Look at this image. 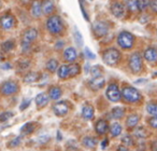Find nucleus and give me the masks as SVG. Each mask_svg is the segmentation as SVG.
<instances>
[{
    "label": "nucleus",
    "mask_w": 157,
    "mask_h": 151,
    "mask_svg": "<svg viewBox=\"0 0 157 151\" xmlns=\"http://www.w3.org/2000/svg\"><path fill=\"white\" fill-rule=\"evenodd\" d=\"M144 58L148 63H155L157 62V49L154 46H148L144 51Z\"/></svg>",
    "instance_id": "f3484780"
},
{
    "label": "nucleus",
    "mask_w": 157,
    "mask_h": 151,
    "mask_svg": "<svg viewBox=\"0 0 157 151\" xmlns=\"http://www.w3.org/2000/svg\"><path fill=\"white\" fill-rule=\"evenodd\" d=\"M94 116V108L90 105H85L82 108V117L86 120H90Z\"/></svg>",
    "instance_id": "a878e982"
},
{
    "label": "nucleus",
    "mask_w": 157,
    "mask_h": 151,
    "mask_svg": "<svg viewBox=\"0 0 157 151\" xmlns=\"http://www.w3.org/2000/svg\"><path fill=\"white\" fill-rule=\"evenodd\" d=\"M151 149H152V151H157V140H155V141L152 142Z\"/></svg>",
    "instance_id": "49530a36"
},
{
    "label": "nucleus",
    "mask_w": 157,
    "mask_h": 151,
    "mask_svg": "<svg viewBox=\"0 0 157 151\" xmlns=\"http://www.w3.org/2000/svg\"><path fill=\"white\" fill-rule=\"evenodd\" d=\"M30 13L31 16L35 18H39L40 16L43 13V10H42V3L38 0H33V3L30 6Z\"/></svg>",
    "instance_id": "2eb2a0df"
},
{
    "label": "nucleus",
    "mask_w": 157,
    "mask_h": 151,
    "mask_svg": "<svg viewBox=\"0 0 157 151\" xmlns=\"http://www.w3.org/2000/svg\"><path fill=\"white\" fill-rule=\"evenodd\" d=\"M28 67H29V61H27V59H21L18 62V68H20V70L27 69Z\"/></svg>",
    "instance_id": "a19ab883"
},
{
    "label": "nucleus",
    "mask_w": 157,
    "mask_h": 151,
    "mask_svg": "<svg viewBox=\"0 0 157 151\" xmlns=\"http://www.w3.org/2000/svg\"><path fill=\"white\" fill-rule=\"evenodd\" d=\"M133 136H135L137 139H144L147 136V132L144 127H138L133 131Z\"/></svg>",
    "instance_id": "7c9ffc66"
},
{
    "label": "nucleus",
    "mask_w": 157,
    "mask_h": 151,
    "mask_svg": "<svg viewBox=\"0 0 157 151\" xmlns=\"http://www.w3.org/2000/svg\"><path fill=\"white\" fill-rule=\"evenodd\" d=\"M18 92V84L15 81L8 80L1 84V94L3 96H11Z\"/></svg>",
    "instance_id": "423d86ee"
},
{
    "label": "nucleus",
    "mask_w": 157,
    "mask_h": 151,
    "mask_svg": "<svg viewBox=\"0 0 157 151\" xmlns=\"http://www.w3.org/2000/svg\"><path fill=\"white\" fill-rule=\"evenodd\" d=\"M1 68H2V69H5V70L10 69V68H11V64H9V63H6V64H3V65L1 66Z\"/></svg>",
    "instance_id": "09e8293b"
},
{
    "label": "nucleus",
    "mask_w": 157,
    "mask_h": 151,
    "mask_svg": "<svg viewBox=\"0 0 157 151\" xmlns=\"http://www.w3.org/2000/svg\"><path fill=\"white\" fill-rule=\"evenodd\" d=\"M122 98L127 103H138L141 101V93L132 86H124L122 90Z\"/></svg>",
    "instance_id": "f03ea898"
},
{
    "label": "nucleus",
    "mask_w": 157,
    "mask_h": 151,
    "mask_svg": "<svg viewBox=\"0 0 157 151\" xmlns=\"http://www.w3.org/2000/svg\"><path fill=\"white\" fill-rule=\"evenodd\" d=\"M126 9L130 12H137L139 9V0H126L125 1Z\"/></svg>",
    "instance_id": "b1692460"
},
{
    "label": "nucleus",
    "mask_w": 157,
    "mask_h": 151,
    "mask_svg": "<svg viewBox=\"0 0 157 151\" xmlns=\"http://www.w3.org/2000/svg\"><path fill=\"white\" fill-rule=\"evenodd\" d=\"M21 144V138L20 137H15L13 138L12 140H10L9 142H8V147H10V148H15V147L20 146Z\"/></svg>",
    "instance_id": "ea45409f"
},
{
    "label": "nucleus",
    "mask_w": 157,
    "mask_h": 151,
    "mask_svg": "<svg viewBox=\"0 0 157 151\" xmlns=\"http://www.w3.org/2000/svg\"><path fill=\"white\" fill-rule=\"evenodd\" d=\"M116 151H129V150L126 146H120V147H117V150Z\"/></svg>",
    "instance_id": "8fccbe9b"
},
{
    "label": "nucleus",
    "mask_w": 157,
    "mask_h": 151,
    "mask_svg": "<svg viewBox=\"0 0 157 151\" xmlns=\"http://www.w3.org/2000/svg\"><path fill=\"white\" fill-rule=\"evenodd\" d=\"M97 144H98V140L94 137H90V136H85V137L82 139V145L88 149H95Z\"/></svg>",
    "instance_id": "aec40b11"
},
{
    "label": "nucleus",
    "mask_w": 157,
    "mask_h": 151,
    "mask_svg": "<svg viewBox=\"0 0 157 151\" xmlns=\"http://www.w3.org/2000/svg\"><path fill=\"white\" fill-rule=\"evenodd\" d=\"M110 11L115 18H122L125 15V11H126V6L122 2H114L110 7Z\"/></svg>",
    "instance_id": "9d476101"
},
{
    "label": "nucleus",
    "mask_w": 157,
    "mask_h": 151,
    "mask_svg": "<svg viewBox=\"0 0 157 151\" xmlns=\"http://www.w3.org/2000/svg\"><path fill=\"white\" fill-rule=\"evenodd\" d=\"M76 58H78V52H76V50L74 48L69 46V48H67L63 51V59H65V62L72 64L76 61Z\"/></svg>",
    "instance_id": "f8f14e48"
},
{
    "label": "nucleus",
    "mask_w": 157,
    "mask_h": 151,
    "mask_svg": "<svg viewBox=\"0 0 157 151\" xmlns=\"http://www.w3.org/2000/svg\"><path fill=\"white\" fill-rule=\"evenodd\" d=\"M48 99L50 96L45 94V93H39V94L36 96V105H37L38 109H42L48 104Z\"/></svg>",
    "instance_id": "a211bd4d"
},
{
    "label": "nucleus",
    "mask_w": 157,
    "mask_h": 151,
    "mask_svg": "<svg viewBox=\"0 0 157 151\" xmlns=\"http://www.w3.org/2000/svg\"><path fill=\"white\" fill-rule=\"evenodd\" d=\"M93 33L97 38L105 37L109 33V24L107 22H103V21H97L93 25Z\"/></svg>",
    "instance_id": "6e6552de"
},
{
    "label": "nucleus",
    "mask_w": 157,
    "mask_h": 151,
    "mask_svg": "<svg viewBox=\"0 0 157 151\" xmlns=\"http://www.w3.org/2000/svg\"><path fill=\"white\" fill-rule=\"evenodd\" d=\"M124 114H125V110L121 107H115L111 110V117L113 119H116V120L122 119L124 117Z\"/></svg>",
    "instance_id": "c756f323"
},
{
    "label": "nucleus",
    "mask_w": 157,
    "mask_h": 151,
    "mask_svg": "<svg viewBox=\"0 0 157 151\" xmlns=\"http://www.w3.org/2000/svg\"><path fill=\"white\" fill-rule=\"evenodd\" d=\"M61 94H63V91H61V89L59 86L54 85L48 89V96H50V99H52V101H57L58 98H60Z\"/></svg>",
    "instance_id": "6ab92c4d"
},
{
    "label": "nucleus",
    "mask_w": 157,
    "mask_h": 151,
    "mask_svg": "<svg viewBox=\"0 0 157 151\" xmlns=\"http://www.w3.org/2000/svg\"><path fill=\"white\" fill-rule=\"evenodd\" d=\"M74 39H75L76 44H78V46H82V44H83V38H82L81 33L76 28H74Z\"/></svg>",
    "instance_id": "e433bc0d"
},
{
    "label": "nucleus",
    "mask_w": 157,
    "mask_h": 151,
    "mask_svg": "<svg viewBox=\"0 0 157 151\" xmlns=\"http://www.w3.org/2000/svg\"><path fill=\"white\" fill-rule=\"evenodd\" d=\"M95 129H96L98 135H105L110 131V126L105 120L99 119L96 122V124H95Z\"/></svg>",
    "instance_id": "4468645a"
},
{
    "label": "nucleus",
    "mask_w": 157,
    "mask_h": 151,
    "mask_svg": "<svg viewBox=\"0 0 157 151\" xmlns=\"http://www.w3.org/2000/svg\"><path fill=\"white\" fill-rule=\"evenodd\" d=\"M57 74L61 80L69 79V65H61L57 70Z\"/></svg>",
    "instance_id": "5701e85b"
},
{
    "label": "nucleus",
    "mask_w": 157,
    "mask_h": 151,
    "mask_svg": "<svg viewBox=\"0 0 157 151\" xmlns=\"http://www.w3.org/2000/svg\"><path fill=\"white\" fill-rule=\"evenodd\" d=\"M14 24H15V20L11 14L7 13L1 16V27L3 30H10L14 27Z\"/></svg>",
    "instance_id": "9b49d317"
},
{
    "label": "nucleus",
    "mask_w": 157,
    "mask_h": 151,
    "mask_svg": "<svg viewBox=\"0 0 157 151\" xmlns=\"http://www.w3.org/2000/svg\"><path fill=\"white\" fill-rule=\"evenodd\" d=\"M102 59L107 65L115 66L121 59V52L115 48H109L103 51Z\"/></svg>",
    "instance_id": "7ed1b4c3"
},
{
    "label": "nucleus",
    "mask_w": 157,
    "mask_h": 151,
    "mask_svg": "<svg viewBox=\"0 0 157 151\" xmlns=\"http://www.w3.org/2000/svg\"><path fill=\"white\" fill-rule=\"evenodd\" d=\"M151 10L154 13H157V0H152L151 1V6H150Z\"/></svg>",
    "instance_id": "c03bdc74"
},
{
    "label": "nucleus",
    "mask_w": 157,
    "mask_h": 151,
    "mask_svg": "<svg viewBox=\"0 0 157 151\" xmlns=\"http://www.w3.org/2000/svg\"><path fill=\"white\" fill-rule=\"evenodd\" d=\"M90 74H92L93 78L95 77H101L103 74V70L101 69L100 66H95V67H93L92 69H90Z\"/></svg>",
    "instance_id": "c9c22d12"
},
{
    "label": "nucleus",
    "mask_w": 157,
    "mask_h": 151,
    "mask_svg": "<svg viewBox=\"0 0 157 151\" xmlns=\"http://www.w3.org/2000/svg\"><path fill=\"white\" fill-rule=\"evenodd\" d=\"M69 110H70V105L66 101H57V103H55L53 105V111H54V113L57 117H65L69 112Z\"/></svg>",
    "instance_id": "1a4fd4ad"
},
{
    "label": "nucleus",
    "mask_w": 157,
    "mask_h": 151,
    "mask_svg": "<svg viewBox=\"0 0 157 151\" xmlns=\"http://www.w3.org/2000/svg\"><path fill=\"white\" fill-rule=\"evenodd\" d=\"M128 65H129L130 70L133 74H138V72L141 71L142 67H143V63H142V57H141V55H140V53L135 52L130 55Z\"/></svg>",
    "instance_id": "39448f33"
},
{
    "label": "nucleus",
    "mask_w": 157,
    "mask_h": 151,
    "mask_svg": "<svg viewBox=\"0 0 157 151\" xmlns=\"http://www.w3.org/2000/svg\"><path fill=\"white\" fill-rule=\"evenodd\" d=\"M122 142H123V145H124V146H126V147H132L133 145H135V142H133V138L131 137L130 135L123 136Z\"/></svg>",
    "instance_id": "f704fd0d"
},
{
    "label": "nucleus",
    "mask_w": 157,
    "mask_h": 151,
    "mask_svg": "<svg viewBox=\"0 0 157 151\" xmlns=\"http://www.w3.org/2000/svg\"><path fill=\"white\" fill-rule=\"evenodd\" d=\"M151 1L152 0H139V9L140 11H144L151 6Z\"/></svg>",
    "instance_id": "4c0bfd02"
},
{
    "label": "nucleus",
    "mask_w": 157,
    "mask_h": 151,
    "mask_svg": "<svg viewBox=\"0 0 157 151\" xmlns=\"http://www.w3.org/2000/svg\"><path fill=\"white\" fill-rule=\"evenodd\" d=\"M66 151H81V150L78 148H74V147H70V148H68Z\"/></svg>",
    "instance_id": "603ef678"
},
{
    "label": "nucleus",
    "mask_w": 157,
    "mask_h": 151,
    "mask_svg": "<svg viewBox=\"0 0 157 151\" xmlns=\"http://www.w3.org/2000/svg\"><path fill=\"white\" fill-rule=\"evenodd\" d=\"M35 129H36L35 123L29 122V123H26V124L21 129V132H22L23 135H29V134H31L35 131Z\"/></svg>",
    "instance_id": "2f4dec72"
},
{
    "label": "nucleus",
    "mask_w": 157,
    "mask_h": 151,
    "mask_svg": "<svg viewBox=\"0 0 157 151\" xmlns=\"http://www.w3.org/2000/svg\"><path fill=\"white\" fill-rule=\"evenodd\" d=\"M140 121V116L139 114H130L127 117L126 119V126L128 129H133L136 127V125L139 123Z\"/></svg>",
    "instance_id": "4be33fe9"
},
{
    "label": "nucleus",
    "mask_w": 157,
    "mask_h": 151,
    "mask_svg": "<svg viewBox=\"0 0 157 151\" xmlns=\"http://www.w3.org/2000/svg\"><path fill=\"white\" fill-rule=\"evenodd\" d=\"M147 121H148V124H150V126L152 127V129H157V116L151 117Z\"/></svg>",
    "instance_id": "79ce46f5"
},
{
    "label": "nucleus",
    "mask_w": 157,
    "mask_h": 151,
    "mask_svg": "<svg viewBox=\"0 0 157 151\" xmlns=\"http://www.w3.org/2000/svg\"><path fill=\"white\" fill-rule=\"evenodd\" d=\"M42 10H43V13L48 15V14L53 13L55 10V6L53 3L52 0H43L42 1Z\"/></svg>",
    "instance_id": "412c9836"
},
{
    "label": "nucleus",
    "mask_w": 157,
    "mask_h": 151,
    "mask_svg": "<svg viewBox=\"0 0 157 151\" xmlns=\"http://www.w3.org/2000/svg\"><path fill=\"white\" fill-rule=\"evenodd\" d=\"M14 41L12 40H8V41H5L1 46V49H2L3 52H10L14 49Z\"/></svg>",
    "instance_id": "72a5a7b5"
},
{
    "label": "nucleus",
    "mask_w": 157,
    "mask_h": 151,
    "mask_svg": "<svg viewBox=\"0 0 157 151\" xmlns=\"http://www.w3.org/2000/svg\"><path fill=\"white\" fill-rule=\"evenodd\" d=\"M39 80V74L35 71H29L25 74L24 77V82L25 83H33V82Z\"/></svg>",
    "instance_id": "393cba45"
},
{
    "label": "nucleus",
    "mask_w": 157,
    "mask_h": 151,
    "mask_svg": "<svg viewBox=\"0 0 157 151\" xmlns=\"http://www.w3.org/2000/svg\"><path fill=\"white\" fill-rule=\"evenodd\" d=\"M105 96L110 101H118L122 97V92L116 83H110L105 91Z\"/></svg>",
    "instance_id": "0eeeda50"
},
{
    "label": "nucleus",
    "mask_w": 157,
    "mask_h": 151,
    "mask_svg": "<svg viewBox=\"0 0 157 151\" xmlns=\"http://www.w3.org/2000/svg\"><path fill=\"white\" fill-rule=\"evenodd\" d=\"M80 71H81V66L78 64H69V78H73L75 76H78L80 74Z\"/></svg>",
    "instance_id": "cd10ccee"
},
{
    "label": "nucleus",
    "mask_w": 157,
    "mask_h": 151,
    "mask_svg": "<svg viewBox=\"0 0 157 151\" xmlns=\"http://www.w3.org/2000/svg\"><path fill=\"white\" fill-rule=\"evenodd\" d=\"M63 41H58L57 42V44H56V49H59V48H63Z\"/></svg>",
    "instance_id": "3c124183"
},
{
    "label": "nucleus",
    "mask_w": 157,
    "mask_h": 151,
    "mask_svg": "<svg viewBox=\"0 0 157 151\" xmlns=\"http://www.w3.org/2000/svg\"><path fill=\"white\" fill-rule=\"evenodd\" d=\"M135 43V37L129 31H122L117 36V44L124 50H128L133 46Z\"/></svg>",
    "instance_id": "20e7f679"
},
{
    "label": "nucleus",
    "mask_w": 157,
    "mask_h": 151,
    "mask_svg": "<svg viewBox=\"0 0 157 151\" xmlns=\"http://www.w3.org/2000/svg\"><path fill=\"white\" fill-rule=\"evenodd\" d=\"M12 117H13V112L3 111V112H1V114H0V121H1V122H6V121H8L10 118H12Z\"/></svg>",
    "instance_id": "58836bf2"
},
{
    "label": "nucleus",
    "mask_w": 157,
    "mask_h": 151,
    "mask_svg": "<svg viewBox=\"0 0 157 151\" xmlns=\"http://www.w3.org/2000/svg\"><path fill=\"white\" fill-rule=\"evenodd\" d=\"M105 83V78L101 76V77H95L88 82V86L92 89L93 91H99L103 88Z\"/></svg>",
    "instance_id": "ddd939ff"
},
{
    "label": "nucleus",
    "mask_w": 157,
    "mask_h": 151,
    "mask_svg": "<svg viewBox=\"0 0 157 151\" xmlns=\"http://www.w3.org/2000/svg\"><path fill=\"white\" fill-rule=\"evenodd\" d=\"M46 28L51 35H60L63 30V24L58 15H52L46 21Z\"/></svg>",
    "instance_id": "f257e3e1"
},
{
    "label": "nucleus",
    "mask_w": 157,
    "mask_h": 151,
    "mask_svg": "<svg viewBox=\"0 0 157 151\" xmlns=\"http://www.w3.org/2000/svg\"><path fill=\"white\" fill-rule=\"evenodd\" d=\"M46 69H48V72H52V74H54V72H56L57 70H58V62L56 61L55 58H51L48 61V63H46Z\"/></svg>",
    "instance_id": "bb28decb"
},
{
    "label": "nucleus",
    "mask_w": 157,
    "mask_h": 151,
    "mask_svg": "<svg viewBox=\"0 0 157 151\" xmlns=\"http://www.w3.org/2000/svg\"><path fill=\"white\" fill-rule=\"evenodd\" d=\"M38 37V30L36 28H28L23 33V41L33 43Z\"/></svg>",
    "instance_id": "dca6fc26"
},
{
    "label": "nucleus",
    "mask_w": 157,
    "mask_h": 151,
    "mask_svg": "<svg viewBox=\"0 0 157 151\" xmlns=\"http://www.w3.org/2000/svg\"><path fill=\"white\" fill-rule=\"evenodd\" d=\"M146 112L152 117L157 116V104L153 103V101H150V103L146 104Z\"/></svg>",
    "instance_id": "473e14b6"
},
{
    "label": "nucleus",
    "mask_w": 157,
    "mask_h": 151,
    "mask_svg": "<svg viewBox=\"0 0 157 151\" xmlns=\"http://www.w3.org/2000/svg\"><path fill=\"white\" fill-rule=\"evenodd\" d=\"M107 145H108V139H105V141H102V144H101V146H102V149L107 148Z\"/></svg>",
    "instance_id": "864d4df0"
},
{
    "label": "nucleus",
    "mask_w": 157,
    "mask_h": 151,
    "mask_svg": "<svg viewBox=\"0 0 157 151\" xmlns=\"http://www.w3.org/2000/svg\"><path fill=\"white\" fill-rule=\"evenodd\" d=\"M85 55H86V56H87L90 59H94V58H95V55L93 54L92 51H90L88 48H86V49H85Z\"/></svg>",
    "instance_id": "a18cd8bd"
},
{
    "label": "nucleus",
    "mask_w": 157,
    "mask_h": 151,
    "mask_svg": "<svg viewBox=\"0 0 157 151\" xmlns=\"http://www.w3.org/2000/svg\"><path fill=\"white\" fill-rule=\"evenodd\" d=\"M123 129H122V125L120 123H113V124L110 126V134H111L112 137H117L118 135H121L122 133Z\"/></svg>",
    "instance_id": "c85d7f7f"
},
{
    "label": "nucleus",
    "mask_w": 157,
    "mask_h": 151,
    "mask_svg": "<svg viewBox=\"0 0 157 151\" xmlns=\"http://www.w3.org/2000/svg\"><path fill=\"white\" fill-rule=\"evenodd\" d=\"M20 1H21V2H22L24 6H28L29 3H33V0H20Z\"/></svg>",
    "instance_id": "de8ad7c7"
},
{
    "label": "nucleus",
    "mask_w": 157,
    "mask_h": 151,
    "mask_svg": "<svg viewBox=\"0 0 157 151\" xmlns=\"http://www.w3.org/2000/svg\"><path fill=\"white\" fill-rule=\"evenodd\" d=\"M30 99H25V101H23V103H22V105L20 106V110H25L27 107L29 106V104H30Z\"/></svg>",
    "instance_id": "37998d69"
}]
</instances>
